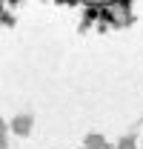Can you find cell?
<instances>
[{"mask_svg":"<svg viewBox=\"0 0 143 149\" xmlns=\"http://www.w3.org/2000/svg\"><path fill=\"white\" fill-rule=\"evenodd\" d=\"M32 126H35V120H32L29 112H20V115H15V120H12V132L15 135H29Z\"/></svg>","mask_w":143,"mask_h":149,"instance_id":"6da1fadb","label":"cell"},{"mask_svg":"<svg viewBox=\"0 0 143 149\" xmlns=\"http://www.w3.org/2000/svg\"><path fill=\"white\" fill-rule=\"evenodd\" d=\"M86 149H106V138L97 135V132H89L86 135Z\"/></svg>","mask_w":143,"mask_h":149,"instance_id":"7a4b0ae2","label":"cell"},{"mask_svg":"<svg viewBox=\"0 0 143 149\" xmlns=\"http://www.w3.org/2000/svg\"><path fill=\"white\" fill-rule=\"evenodd\" d=\"M117 149H137V141H135V135H126L117 141Z\"/></svg>","mask_w":143,"mask_h":149,"instance_id":"3957f363","label":"cell"},{"mask_svg":"<svg viewBox=\"0 0 143 149\" xmlns=\"http://www.w3.org/2000/svg\"><path fill=\"white\" fill-rule=\"evenodd\" d=\"M9 143H6V135H0V149H6Z\"/></svg>","mask_w":143,"mask_h":149,"instance_id":"277c9868","label":"cell"},{"mask_svg":"<svg viewBox=\"0 0 143 149\" xmlns=\"http://www.w3.org/2000/svg\"><path fill=\"white\" fill-rule=\"evenodd\" d=\"M0 135H6V120L0 118Z\"/></svg>","mask_w":143,"mask_h":149,"instance_id":"5b68a950","label":"cell"},{"mask_svg":"<svg viewBox=\"0 0 143 149\" xmlns=\"http://www.w3.org/2000/svg\"><path fill=\"white\" fill-rule=\"evenodd\" d=\"M106 149H117V146H109V143H106Z\"/></svg>","mask_w":143,"mask_h":149,"instance_id":"8992f818","label":"cell"},{"mask_svg":"<svg viewBox=\"0 0 143 149\" xmlns=\"http://www.w3.org/2000/svg\"><path fill=\"white\" fill-rule=\"evenodd\" d=\"M83 149H86V146H83Z\"/></svg>","mask_w":143,"mask_h":149,"instance_id":"52a82bcc","label":"cell"}]
</instances>
